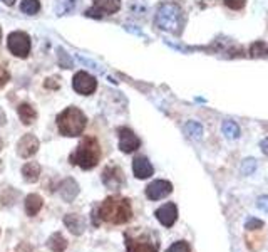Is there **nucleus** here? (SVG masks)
Returning <instances> with one entry per match:
<instances>
[{"label": "nucleus", "instance_id": "nucleus-1", "mask_svg": "<svg viewBox=\"0 0 268 252\" xmlns=\"http://www.w3.org/2000/svg\"><path fill=\"white\" fill-rule=\"evenodd\" d=\"M98 212H99L101 221L116 224V226L129 222L133 217L131 202L124 199V197H108V199L101 204Z\"/></svg>", "mask_w": 268, "mask_h": 252}, {"label": "nucleus", "instance_id": "nucleus-2", "mask_svg": "<svg viewBox=\"0 0 268 252\" xmlns=\"http://www.w3.org/2000/svg\"><path fill=\"white\" fill-rule=\"evenodd\" d=\"M126 252H158L159 236L151 229H129L124 232Z\"/></svg>", "mask_w": 268, "mask_h": 252}, {"label": "nucleus", "instance_id": "nucleus-3", "mask_svg": "<svg viewBox=\"0 0 268 252\" xmlns=\"http://www.w3.org/2000/svg\"><path fill=\"white\" fill-rule=\"evenodd\" d=\"M101 160V146L99 141L94 136H86L84 140L77 145L76 151L69 157V162L77 165L82 170H91Z\"/></svg>", "mask_w": 268, "mask_h": 252}, {"label": "nucleus", "instance_id": "nucleus-4", "mask_svg": "<svg viewBox=\"0 0 268 252\" xmlns=\"http://www.w3.org/2000/svg\"><path fill=\"white\" fill-rule=\"evenodd\" d=\"M156 25L159 27L161 30L171 32L174 35H179L183 30L184 24V15L183 10L178 3L173 2H166L158 8V13H156Z\"/></svg>", "mask_w": 268, "mask_h": 252}, {"label": "nucleus", "instance_id": "nucleus-5", "mask_svg": "<svg viewBox=\"0 0 268 252\" xmlns=\"http://www.w3.org/2000/svg\"><path fill=\"white\" fill-rule=\"evenodd\" d=\"M87 125L86 114L76 106H69L57 116V128L64 136H79Z\"/></svg>", "mask_w": 268, "mask_h": 252}, {"label": "nucleus", "instance_id": "nucleus-6", "mask_svg": "<svg viewBox=\"0 0 268 252\" xmlns=\"http://www.w3.org/2000/svg\"><path fill=\"white\" fill-rule=\"evenodd\" d=\"M7 47L13 56L25 59L30 54V37L22 30L12 32L7 37Z\"/></svg>", "mask_w": 268, "mask_h": 252}, {"label": "nucleus", "instance_id": "nucleus-7", "mask_svg": "<svg viewBox=\"0 0 268 252\" xmlns=\"http://www.w3.org/2000/svg\"><path fill=\"white\" fill-rule=\"evenodd\" d=\"M72 88L76 93L89 96L94 93L96 88H98V81H96V77L91 76L89 72L79 71V72H76V76H74V79H72Z\"/></svg>", "mask_w": 268, "mask_h": 252}, {"label": "nucleus", "instance_id": "nucleus-8", "mask_svg": "<svg viewBox=\"0 0 268 252\" xmlns=\"http://www.w3.org/2000/svg\"><path fill=\"white\" fill-rule=\"evenodd\" d=\"M103 183L108 187V189H113V190L123 189V185L126 183L123 170L119 167H116V165H109V167H106L104 172H103Z\"/></svg>", "mask_w": 268, "mask_h": 252}, {"label": "nucleus", "instance_id": "nucleus-9", "mask_svg": "<svg viewBox=\"0 0 268 252\" xmlns=\"http://www.w3.org/2000/svg\"><path fill=\"white\" fill-rule=\"evenodd\" d=\"M118 135H119V150L123 153H133V151H136L141 146V140L129 128H119Z\"/></svg>", "mask_w": 268, "mask_h": 252}, {"label": "nucleus", "instance_id": "nucleus-10", "mask_svg": "<svg viewBox=\"0 0 268 252\" xmlns=\"http://www.w3.org/2000/svg\"><path fill=\"white\" fill-rule=\"evenodd\" d=\"M173 192V185L168 180H154L146 187V197L149 200H161Z\"/></svg>", "mask_w": 268, "mask_h": 252}, {"label": "nucleus", "instance_id": "nucleus-11", "mask_svg": "<svg viewBox=\"0 0 268 252\" xmlns=\"http://www.w3.org/2000/svg\"><path fill=\"white\" fill-rule=\"evenodd\" d=\"M17 155L20 158H30L34 157L37 153V150H39V140L35 138L34 135H24L20 140H18L17 143Z\"/></svg>", "mask_w": 268, "mask_h": 252}, {"label": "nucleus", "instance_id": "nucleus-12", "mask_svg": "<svg viewBox=\"0 0 268 252\" xmlns=\"http://www.w3.org/2000/svg\"><path fill=\"white\" fill-rule=\"evenodd\" d=\"M156 219L159 221L161 226L164 227H173L174 222H176L178 219V207L174 204H164L163 207H159L158 210H156Z\"/></svg>", "mask_w": 268, "mask_h": 252}, {"label": "nucleus", "instance_id": "nucleus-13", "mask_svg": "<svg viewBox=\"0 0 268 252\" xmlns=\"http://www.w3.org/2000/svg\"><path fill=\"white\" fill-rule=\"evenodd\" d=\"M133 172L136 178L146 180V178H149L154 173V168H152L151 162L146 157H136L133 160Z\"/></svg>", "mask_w": 268, "mask_h": 252}, {"label": "nucleus", "instance_id": "nucleus-14", "mask_svg": "<svg viewBox=\"0 0 268 252\" xmlns=\"http://www.w3.org/2000/svg\"><path fill=\"white\" fill-rule=\"evenodd\" d=\"M59 195L64 202H72L79 195V185L74 178H66L61 185H59Z\"/></svg>", "mask_w": 268, "mask_h": 252}, {"label": "nucleus", "instance_id": "nucleus-15", "mask_svg": "<svg viewBox=\"0 0 268 252\" xmlns=\"http://www.w3.org/2000/svg\"><path fill=\"white\" fill-rule=\"evenodd\" d=\"M64 224L74 236H82L86 231V222L79 214H67L64 215Z\"/></svg>", "mask_w": 268, "mask_h": 252}, {"label": "nucleus", "instance_id": "nucleus-16", "mask_svg": "<svg viewBox=\"0 0 268 252\" xmlns=\"http://www.w3.org/2000/svg\"><path fill=\"white\" fill-rule=\"evenodd\" d=\"M44 207V200L40 195L37 194H30L25 197V212L27 215H30V217H34V215H37L42 210Z\"/></svg>", "mask_w": 268, "mask_h": 252}, {"label": "nucleus", "instance_id": "nucleus-17", "mask_svg": "<svg viewBox=\"0 0 268 252\" xmlns=\"http://www.w3.org/2000/svg\"><path fill=\"white\" fill-rule=\"evenodd\" d=\"M94 8L101 13H116L121 8V0H94Z\"/></svg>", "mask_w": 268, "mask_h": 252}, {"label": "nucleus", "instance_id": "nucleus-18", "mask_svg": "<svg viewBox=\"0 0 268 252\" xmlns=\"http://www.w3.org/2000/svg\"><path fill=\"white\" fill-rule=\"evenodd\" d=\"M22 177H24V180L27 183H35L40 177V165L35 162L25 163L22 167Z\"/></svg>", "mask_w": 268, "mask_h": 252}, {"label": "nucleus", "instance_id": "nucleus-19", "mask_svg": "<svg viewBox=\"0 0 268 252\" xmlns=\"http://www.w3.org/2000/svg\"><path fill=\"white\" fill-rule=\"evenodd\" d=\"M17 113H18V118H20V121L24 123V125H32L37 118V113H35L34 106H30L29 103H22L20 106L17 108Z\"/></svg>", "mask_w": 268, "mask_h": 252}, {"label": "nucleus", "instance_id": "nucleus-20", "mask_svg": "<svg viewBox=\"0 0 268 252\" xmlns=\"http://www.w3.org/2000/svg\"><path fill=\"white\" fill-rule=\"evenodd\" d=\"M47 247L52 252H64L67 249V241L61 232H54L47 239Z\"/></svg>", "mask_w": 268, "mask_h": 252}, {"label": "nucleus", "instance_id": "nucleus-21", "mask_svg": "<svg viewBox=\"0 0 268 252\" xmlns=\"http://www.w3.org/2000/svg\"><path fill=\"white\" fill-rule=\"evenodd\" d=\"M77 3H79V0H57L54 7L55 13H57V15H67V13L76 10Z\"/></svg>", "mask_w": 268, "mask_h": 252}, {"label": "nucleus", "instance_id": "nucleus-22", "mask_svg": "<svg viewBox=\"0 0 268 252\" xmlns=\"http://www.w3.org/2000/svg\"><path fill=\"white\" fill-rule=\"evenodd\" d=\"M184 135L191 140H201L203 126L198 121H188L186 125H184Z\"/></svg>", "mask_w": 268, "mask_h": 252}, {"label": "nucleus", "instance_id": "nucleus-23", "mask_svg": "<svg viewBox=\"0 0 268 252\" xmlns=\"http://www.w3.org/2000/svg\"><path fill=\"white\" fill-rule=\"evenodd\" d=\"M221 131H223V135L226 136V138H230V140H237L240 136L238 125L235 121H230V120L223 121V125H221Z\"/></svg>", "mask_w": 268, "mask_h": 252}, {"label": "nucleus", "instance_id": "nucleus-24", "mask_svg": "<svg viewBox=\"0 0 268 252\" xmlns=\"http://www.w3.org/2000/svg\"><path fill=\"white\" fill-rule=\"evenodd\" d=\"M20 10L24 13H29V15H34L40 10V3L39 0H22L20 3Z\"/></svg>", "mask_w": 268, "mask_h": 252}, {"label": "nucleus", "instance_id": "nucleus-25", "mask_svg": "<svg viewBox=\"0 0 268 252\" xmlns=\"http://www.w3.org/2000/svg\"><path fill=\"white\" fill-rule=\"evenodd\" d=\"M57 62H59V66L62 67V69H71L72 67V59H71V56L64 50L62 47H59L57 49Z\"/></svg>", "mask_w": 268, "mask_h": 252}, {"label": "nucleus", "instance_id": "nucleus-26", "mask_svg": "<svg viewBox=\"0 0 268 252\" xmlns=\"http://www.w3.org/2000/svg\"><path fill=\"white\" fill-rule=\"evenodd\" d=\"M257 170V160L255 158H245L242 162V175L248 177L253 175Z\"/></svg>", "mask_w": 268, "mask_h": 252}, {"label": "nucleus", "instance_id": "nucleus-27", "mask_svg": "<svg viewBox=\"0 0 268 252\" xmlns=\"http://www.w3.org/2000/svg\"><path fill=\"white\" fill-rule=\"evenodd\" d=\"M263 54H267V45L262 40H257L250 45V56L252 57H262Z\"/></svg>", "mask_w": 268, "mask_h": 252}, {"label": "nucleus", "instance_id": "nucleus-28", "mask_svg": "<svg viewBox=\"0 0 268 252\" xmlns=\"http://www.w3.org/2000/svg\"><path fill=\"white\" fill-rule=\"evenodd\" d=\"M262 227H263V221H260V219L257 217H248L247 221H245V229H247V231H260Z\"/></svg>", "mask_w": 268, "mask_h": 252}, {"label": "nucleus", "instance_id": "nucleus-29", "mask_svg": "<svg viewBox=\"0 0 268 252\" xmlns=\"http://www.w3.org/2000/svg\"><path fill=\"white\" fill-rule=\"evenodd\" d=\"M166 252H191L189 251V246H188V242H184V241H178V242H174V244H171L168 247V251Z\"/></svg>", "mask_w": 268, "mask_h": 252}, {"label": "nucleus", "instance_id": "nucleus-30", "mask_svg": "<svg viewBox=\"0 0 268 252\" xmlns=\"http://www.w3.org/2000/svg\"><path fill=\"white\" fill-rule=\"evenodd\" d=\"M245 3H247V0H225V5L233 8V10H240V8H243Z\"/></svg>", "mask_w": 268, "mask_h": 252}, {"label": "nucleus", "instance_id": "nucleus-31", "mask_svg": "<svg viewBox=\"0 0 268 252\" xmlns=\"http://www.w3.org/2000/svg\"><path fill=\"white\" fill-rule=\"evenodd\" d=\"M257 207L263 210V212L268 214V195H263V197H258L257 200Z\"/></svg>", "mask_w": 268, "mask_h": 252}, {"label": "nucleus", "instance_id": "nucleus-32", "mask_svg": "<svg viewBox=\"0 0 268 252\" xmlns=\"http://www.w3.org/2000/svg\"><path fill=\"white\" fill-rule=\"evenodd\" d=\"M44 86L47 89H59L61 88V84H59V77H49V79L44 82Z\"/></svg>", "mask_w": 268, "mask_h": 252}, {"label": "nucleus", "instance_id": "nucleus-33", "mask_svg": "<svg viewBox=\"0 0 268 252\" xmlns=\"http://www.w3.org/2000/svg\"><path fill=\"white\" fill-rule=\"evenodd\" d=\"M8 72H7V69L3 66H0V88H3V86L7 84L8 82Z\"/></svg>", "mask_w": 268, "mask_h": 252}, {"label": "nucleus", "instance_id": "nucleus-34", "mask_svg": "<svg viewBox=\"0 0 268 252\" xmlns=\"http://www.w3.org/2000/svg\"><path fill=\"white\" fill-rule=\"evenodd\" d=\"M99 222H101L99 212H98V209H94V210H92V226H94V227H99Z\"/></svg>", "mask_w": 268, "mask_h": 252}, {"label": "nucleus", "instance_id": "nucleus-35", "mask_svg": "<svg viewBox=\"0 0 268 252\" xmlns=\"http://www.w3.org/2000/svg\"><path fill=\"white\" fill-rule=\"evenodd\" d=\"M260 148H262L263 153H265L267 157H268V138H263V140L260 141Z\"/></svg>", "mask_w": 268, "mask_h": 252}, {"label": "nucleus", "instance_id": "nucleus-36", "mask_svg": "<svg viewBox=\"0 0 268 252\" xmlns=\"http://www.w3.org/2000/svg\"><path fill=\"white\" fill-rule=\"evenodd\" d=\"M7 123V116H5V113H3V109L0 108V126H3Z\"/></svg>", "mask_w": 268, "mask_h": 252}, {"label": "nucleus", "instance_id": "nucleus-37", "mask_svg": "<svg viewBox=\"0 0 268 252\" xmlns=\"http://www.w3.org/2000/svg\"><path fill=\"white\" fill-rule=\"evenodd\" d=\"M3 3H5V5H13V3H15V0H2Z\"/></svg>", "mask_w": 268, "mask_h": 252}, {"label": "nucleus", "instance_id": "nucleus-38", "mask_svg": "<svg viewBox=\"0 0 268 252\" xmlns=\"http://www.w3.org/2000/svg\"><path fill=\"white\" fill-rule=\"evenodd\" d=\"M2 148H3V141H2V138H0V151H2Z\"/></svg>", "mask_w": 268, "mask_h": 252}, {"label": "nucleus", "instance_id": "nucleus-39", "mask_svg": "<svg viewBox=\"0 0 268 252\" xmlns=\"http://www.w3.org/2000/svg\"><path fill=\"white\" fill-rule=\"evenodd\" d=\"M0 40H2V29H0Z\"/></svg>", "mask_w": 268, "mask_h": 252}, {"label": "nucleus", "instance_id": "nucleus-40", "mask_svg": "<svg viewBox=\"0 0 268 252\" xmlns=\"http://www.w3.org/2000/svg\"><path fill=\"white\" fill-rule=\"evenodd\" d=\"M267 56H268V49H267Z\"/></svg>", "mask_w": 268, "mask_h": 252}]
</instances>
